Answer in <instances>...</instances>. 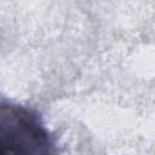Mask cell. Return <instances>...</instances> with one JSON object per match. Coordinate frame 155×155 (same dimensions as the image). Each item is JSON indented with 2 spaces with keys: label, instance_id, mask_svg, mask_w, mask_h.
<instances>
[{
  "label": "cell",
  "instance_id": "1",
  "mask_svg": "<svg viewBox=\"0 0 155 155\" xmlns=\"http://www.w3.org/2000/svg\"><path fill=\"white\" fill-rule=\"evenodd\" d=\"M0 144L4 153H52L53 143L40 117L31 110L1 104Z\"/></svg>",
  "mask_w": 155,
  "mask_h": 155
}]
</instances>
